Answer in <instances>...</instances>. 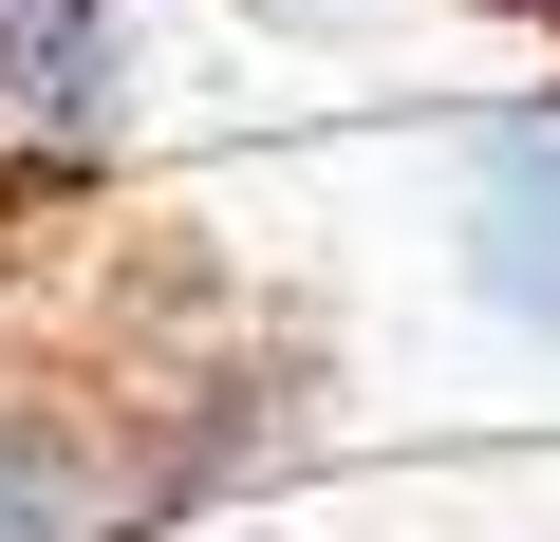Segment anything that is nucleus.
Listing matches in <instances>:
<instances>
[{
  "instance_id": "nucleus-3",
  "label": "nucleus",
  "mask_w": 560,
  "mask_h": 542,
  "mask_svg": "<svg viewBox=\"0 0 560 542\" xmlns=\"http://www.w3.org/2000/svg\"><path fill=\"white\" fill-rule=\"evenodd\" d=\"M467 243H486V300H504V319H560V131H504V150H486Z\"/></svg>"
},
{
  "instance_id": "nucleus-1",
  "label": "nucleus",
  "mask_w": 560,
  "mask_h": 542,
  "mask_svg": "<svg viewBox=\"0 0 560 542\" xmlns=\"http://www.w3.org/2000/svg\"><path fill=\"white\" fill-rule=\"evenodd\" d=\"M131 131V0H0V187H94Z\"/></svg>"
},
{
  "instance_id": "nucleus-2",
  "label": "nucleus",
  "mask_w": 560,
  "mask_h": 542,
  "mask_svg": "<svg viewBox=\"0 0 560 542\" xmlns=\"http://www.w3.org/2000/svg\"><path fill=\"white\" fill-rule=\"evenodd\" d=\"M187 468L206 449H150V412H0V542H131Z\"/></svg>"
}]
</instances>
